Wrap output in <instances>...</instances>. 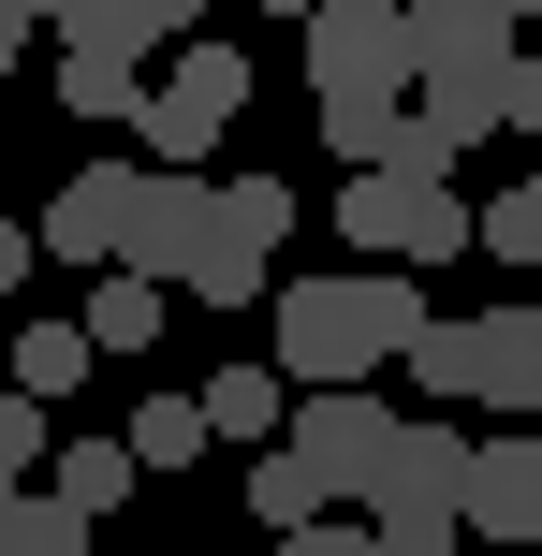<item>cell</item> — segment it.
I'll return each mask as SVG.
<instances>
[{"instance_id":"12","label":"cell","mask_w":542,"mask_h":556,"mask_svg":"<svg viewBox=\"0 0 542 556\" xmlns=\"http://www.w3.org/2000/svg\"><path fill=\"white\" fill-rule=\"evenodd\" d=\"M133 191H147L133 162H88L74 191L45 205V250H59V264H103V278H117V235H133Z\"/></svg>"},{"instance_id":"8","label":"cell","mask_w":542,"mask_h":556,"mask_svg":"<svg viewBox=\"0 0 542 556\" xmlns=\"http://www.w3.org/2000/svg\"><path fill=\"white\" fill-rule=\"evenodd\" d=\"M396 440H411V410H381V395H293V454H308L323 498H381Z\"/></svg>"},{"instance_id":"2","label":"cell","mask_w":542,"mask_h":556,"mask_svg":"<svg viewBox=\"0 0 542 556\" xmlns=\"http://www.w3.org/2000/svg\"><path fill=\"white\" fill-rule=\"evenodd\" d=\"M514 74H528V29L499 0H411V88H426L411 117L440 147H484L499 103H514Z\"/></svg>"},{"instance_id":"21","label":"cell","mask_w":542,"mask_h":556,"mask_svg":"<svg viewBox=\"0 0 542 556\" xmlns=\"http://www.w3.org/2000/svg\"><path fill=\"white\" fill-rule=\"evenodd\" d=\"M103 45H205V0H117V15H103Z\"/></svg>"},{"instance_id":"28","label":"cell","mask_w":542,"mask_h":556,"mask_svg":"<svg viewBox=\"0 0 542 556\" xmlns=\"http://www.w3.org/2000/svg\"><path fill=\"white\" fill-rule=\"evenodd\" d=\"M264 15H293V29H308V15H323V0H264Z\"/></svg>"},{"instance_id":"4","label":"cell","mask_w":542,"mask_h":556,"mask_svg":"<svg viewBox=\"0 0 542 556\" xmlns=\"http://www.w3.org/2000/svg\"><path fill=\"white\" fill-rule=\"evenodd\" d=\"M308 88H323V117H396V88H411V0H323L308 15Z\"/></svg>"},{"instance_id":"29","label":"cell","mask_w":542,"mask_h":556,"mask_svg":"<svg viewBox=\"0 0 542 556\" xmlns=\"http://www.w3.org/2000/svg\"><path fill=\"white\" fill-rule=\"evenodd\" d=\"M499 15H514V29H528V15H542V0H499Z\"/></svg>"},{"instance_id":"23","label":"cell","mask_w":542,"mask_h":556,"mask_svg":"<svg viewBox=\"0 0 542 556\" xmlns=\"http://www.w3.org/2000/svg\"><path fill=\"white\" fill-rule=\"evenodd\" d=\"M279 556H381V542H367V528H338V513H323V528H308V542H279Z\"/></svg>"},{"instance_id":"19","label":"cell","mask_w":542,"mask_h":556,"mask_svg":"<svg viewBox=\"0 0 542 556\" xmlns=\"http://www.w3.org/2000/svg\"><path fill=\"white\" fill-rule=\"evenodd\" d=\"M162 337V278H103L88 293V352H147Z\"/></svg>"},{"instance_id":"26","label":"cell","mask_w":542,"mask_h":556,"mask_svg":"<svg viewBox=\"0 0 542 556\" xmlns=\"http://www.w3.org/2000/svg\"><path fill=\"white\" fill-rule=\"evenodd\" d=\"M45 29V0H0V74H15V45Z\"/></svg>"},{"instance_id":"18","label":"cell","mask_w":542,"mask_h":556,"mask_svg":"<svg viewBox=\"0 0 542 556\" xmlns=\"http://www.w3.org/2000/svg\"><path fill=\"white\" fill-rule=\"evenodd\" d=\"M59 498H74V513H117V498H133V440H59Z\"/></svg>"},{"instance_id":"14","label":"cell","mask_w":542,"mask_h":556,"mask_svg":"<svg viewBox=\"0 0 542 556\" xmlns=\"http://www.w3.org/2000/svg\"><path fill=\"white\" fill-rule=\"evenodd\" d=\"M59 103H74V117H133V132H147V88H133V45H59Z\"/></svg>"},{"instance_id":"27","label":"cell","mask_w":542,"mask_h":556,"mask_svg":"<svg viewBox=\"0 0 542 556\" xmlns=\"http://www.w3.org/2000/svg\"><path fill=\"white\" fill-rule=\"evenodd\" d=\"M29 264H45V235H15V220H0V293H15Z\"/></svg>"},{"instance_id":"24","label":"cell","mask_w":542,"mask_h":556,"mask_svg":"<svg viewBox=\"0 0 542 556\" xmlns=\"http://www.w3.org/2000/svg\"><path fill=\"white\" fill-rule=\"evenodd\" d=\"M103 15L117 0H45V29H74V45H103Z\"/></svg>"},{"instance_id":"6","label":"cell","mask_w":542,"mask_h":556,"mask_svg":"<svg viewBox=\"0 0 542 556\" xmlns=\"http://www.w3.org/2000/svg\"><path fill=\"white\" fill-rule=\"evenodd\" d=\"M338 235H352V264H455L469 250V205L440 191V176H352L338 191Z\"/></svg>"},{"instance_id":"5","label":"cell","mask_w":542,"mask_h":556,"mask_svg":"<svg viewBox=\"0 0 542 556\" xmlns=\"http://www.w3.org/2000/svg\"><path fill=\"white\" fill-rule=\"evenodd\" d=\"M367 542L381 556L469 542V440H455V425H411V440H396V469H381V498H367Z\"/></svg>"},{"instance_id":"15","label":"cell","mask_w":542,"mask_h":556,"mask_svg":"<svg viewBox=\"0 0 542 556\" xmlns=\"http://www.w3.org/2000/svg\"><path fill=\"white\" fill-rule=\"evenodd\" d=\"M250 513H264L279 542H308V528H323V483H308V454H293V440H279V454H250Z\"/></svg>"},{"instance_id":"7","label":"cell","mask_w":542,"mask_h":556,"mask_svg":"<svg viewBox=\"0 0 542 556\" xmlns=\"http://www.w3.org/2000/svg\"><path fill=\"white\" fill-rule=\"evenodd\" d=\"M250 117V59L205 29V45H176V74L147 88V147H162V176H205V147Z\"/></svg>"},{"instance_id":"20","label":"cell","mask_w":542,"mask_h":556,"mask_svg":"<svg viewBox=\"0 0 542 556\" xmlns=\"http://www.w3.org/2000/svg\"><path fill=\"white\" fill-rule=\"evenodd\" d=\"M0 556H88V513L59 498V483H29V498H15V528H0Z\"/></svg>"},{"instance_id":"3","label":"cell","mask_w":542,"mask_h":556,"mask_svg":"<svg viewBox=\"0 0 542 556\" xmlns=\"http://www.w3.org/2000/svg\"><path fill=\"white\" fill-rule=\"evenodd\" d=\"M411 381L440 410H499V425H542V307H484V323H426Z\"/></svg>"},{"instance_id":"1","label":"cell","mask_w":542,"mask_h":556,"mask_svg":"<svg viewBox=\"0 0 542 556\" xmlns=\"http://www.w3.org/2000/svg\"><path fill=\"white\" fill-rule=\"evenodd\" d=\"M411 352H426V278H396V264L279 278V381L293 395H367Z\"/></svg>"},{"instance_id":"16","label":"cell","mask_w":542,"mask_h":556,"mask_svg":"<svg viewBox=\"0 0 542 556\" xmlns=\"http://www.w3.org/2000/svg\"><path fill=\"white\" fill-rule=\"evenodd\" d=\"M88 366H103V352H88V323H29V337H15V395H29V410H45V395H74Z\"/></svg>"},{"instance_id":"10","label":"cell","mask_w":542,"mask_h":556,"mask_svg":"<svg viewBox=\"0 0 542 556\" xmlns=\"http://www.w3.org/2000/svg\"><path fill=\"white\" fill-rule=\"evenodd\" d=\"M279 235H293V191H279V176H220V235H205V278H191V293L205 307H250L264 264H279Z\"/></svg>"},{"instance_id":"25","label":"cell","mask_w":542,"mask_h":556,"mask_svg":"<svg viewBox=\"0 0 542 556\" xmlns=\"http://www.w3.org/2000/svg\"><path fill=\"white\" fill-rule=\"evenodd\" d=\"M499 132H542V59L514 74V103H499Z\"/></svg>"},{"instance_id":"30","label":"cell","mask_w":542,"mask_h":556,"mask_svg":"<svg viewBox=\"0 0 542 556\" xmlns=\"http://www.w3.org/2000/svg\"><path fill=\"white\" fill-rule=\"evenodd\" d=\"M426 556H469V542H426Z\"/></svg>"},{"instance_id":"11","label":"cell","mask_w":542,"mask_h":556,"mask_svg":"<svg viewBox=\"0 0 542 556\" xmlns=\"http://www.w3.org/2000/svg\"><path fill=\"white\" fill-rule=\"evenodd\" d=\"M469 542L542 556V425H499V440H469Z\"/></svg>"},{"instance_id":"9","label":"cell","mask_w":542,"mask_h":556,"mask_svg":"<svg viewBox=\"0 0 542 556\" xmlns=\"http://www.w3.org/2000/svg\"><path fill=\"white\" fill-rule=\"evenodd\" d=\"M205 235H220V176H147V191H133V235H117V278L191 293V278H205Z\"/></svg>"},{"instance_id":"17","label":"cell","mask_w":542,"mask_h":556,"mask_svg":"<svg viewBox=\"0 0 542 556\" xmlns=\"http://www.w3.org/2000/svg\"><path fill=\"white\" fill-rule=\"evenodd\" d=\"M205 454V395H133V469H191Z\"/></svg>"},{"instance_id":"22","label":"cell","mask_w":542,"mask_h":556,"mask_svg":"<svg viewBox=\"0 0 542 556\" xmlns=\"http://www.w3.org/2000/svg\"><path fill=\"white\" fill-rule=\"evenodd\" d=\"M484 250H499V264H542V162H528L514 191L484 205Z\"/></svg>"},{"instance_id":"13","label":"cell","mask_w":542,"mask_h":556,"mask_svg":"<svg viewBox=\"0 0 542 556\" xmlns=\"http://www.w3.org/2000/svg\"><path fill=\"white\" fill-rule=\"evenodd\" d=\"M279 425H293L279 366H220V381H205V440H279Z\"/></svg>"}]
</instances>
